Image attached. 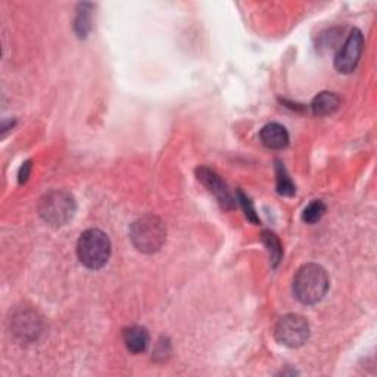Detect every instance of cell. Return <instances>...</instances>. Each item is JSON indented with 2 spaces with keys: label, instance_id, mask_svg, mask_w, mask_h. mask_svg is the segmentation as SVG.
Here are the masks:
<instances>
[{
  "label": "cell",
  "instance_id": "1",
  "mask_svg": "<svg viewBox=\"0 0 377 377\" xmlns=\"http://www.w3.org/2000/svg\"><path fill=\"white\" fill-rule=\"evenodd\" d=\"M327 271L318 264L302 266L294 279V295L306 306L320 302L329 291Z\"/></svg>",
  "mask_w": 377,
  "mask_h": 377
},
{
  "label": "cell",
  "instance_id": "2",
  "mask_svg": "<svg viewBox=\"0 0 377 377\" xmlns=\"http://www.w3.org/2000/svg\"><path fill=\"white\" fill-rule=\"evenodd\" d=\"M130 239L135 248L143 254L158 252L167 239L165 224L155 215H144L132 224Z\"/></svg>",
  "mask_w": 377,
  "mask_h": 377
},
{
  "label": "cell",
  "instance_id": "3",
  "mask_svg": "<svg viewBox=\"0 0 377 377\" xmlns=\"http://www.w3.org/2000/svg\"><path fill=\"white\" fill-rule=\"evenodd\" d=\"M80 263L87 268H102L111 256V240L99 228H89L80 236L77 243Z\"/></svg>",
  "mask_w": 377,
  "mask_h": 377
},
{
  "label": "cell",
  "instance_id": "4",
  "mask_svg": "<svg viewBox=\"0 0 377 377\" xmlns=\"http://www.w3.org/2000/svg\"><path fill=\"white\" fill-rule=\"evenodd\" d=\"M77 210L76 199L67 191H52L40 199L39 212L41 219L53 227L65 226Z\"/></svg>",
  "mask_w": 377,
  "mask_h": 377
},
{
  "label": "cell",
  "instance_id": "5",
  "mask_svg": "<svg viewBox=\"0 0 377 377\" xmlns=\"http://www.w3.org/2000/svg\"><path fill=\"white\" fill-rule=\"evenodd\" d=\"M274 336L285 346L299 348L310 338V324L302 315L286 314L275 324Z\"/></svg>",
  "mask_w": 377,
  "mask_h": 377
},
{
  "label": "cell",
  "instance_id": "6",
  "mask_svg": "<svg viewBox=\"0 0 377 377\" xmlns=\"http://www.w3.org/2000/svg\"><path fill=\"white\" fill-rule=\"evenodd\" d=\"M362 49H364V36L358 28H354L335 57V67L341 74H351L357 68Z\"/></svg>",
  "mask_w": 377,
  "mask_h": 377
},
{
  "label": "cell",
  "instance_id": "7",
  "mask_svg": "<svg viewBox=\"0 0 377 377\" xmlns=\"http://www.w3.org/2000/svg\"><path fill=\"white\" fill-rule=\"evenodd\" d=\"M196 176L202 184L208 187V191L217 198V200L220 202L224 210L235 208L233 196H231L227 184L223 181L219 174L208 167H200L196 170Z\"/></svg>",
  "mask_w": 377,
  "mask_h": 377
},
{
  "label": "cell",
  "instance_id": "8",
  "mask_svg": "<svg viewBox=\"0 0 377 377\" xmlns=\"http://www.w3.org/2000/svg\"><path fill=\"white\" fill-rule=\"evenodd\" d=\"M11 329L21 341L30 342L37 339L41 331V323L34 311L20 310L11 318Z\"/></svg>",
  "mask_w": 377,
  "mask_h": 377
},
{
  "label": "cell",
  "instance_id": "9",
  "mask_svg": "<svg viewBox=\"0 0 377 377\" xmlns=\"http://www.w3.org/2000/svg\"><path fill=\"white\" fill-rule=\"evenodd\" d=\"M259 139L266 148L275 149V151L285 149L289 144L287 130L277 123H271V124L264 125L259 133Z\"/></svg>",
  "mask_w": 377,
  "mask_h": 377
},
{
  "label": "cell",
  "instance_id": "10",
  "mask_svg": "<svg viewBox=\"0 0 377 377\" xmlns=\"http://www.w3.org/2000/svg\"><path fill=\"white\" fill-rule=\"evenodd\" d=\"M123 341L127 350L133 354H142L149 345V333L142 326H130L124 329Z\"/></svg>",
  "mask_w": 377,
  "mask_h": 377
},
{
  "label": "cell",
  "instance_id": "11",
  "mask_svg": "<svg viewBox=\"0 0 377 377\" xmlns=\"http://www.w3.org/2000/svg\"><path fill=\"white\" fill-rule=\"evenodd\" d=\"M339 107H341V97L331 92L318 93L311 104V109L317 117H327V115L335 114L339 109Z\"/></svg>",
  "mask_w": 377,
  "mask_h": 377
},
{
  "label": "cell",
  "instance_id": "12",
  "mask_svg": "<svg viewBox=\"0 0 377 377\" xmlns=\"http://www.w3.org/2000/svg\"><path fill=\"white\" fill-rule=\"evenodd\" d=\"M275 176H277V192L283 196H294L296 192V187L292 183L291 177L287 176L283 164L279 161H277V168H275Z\"/></svg>",
  "mask_w": 377,
  "mask_h": 377
},
{
  "label": "cell",
  "instance_id": "13",
  "mask_svg": "<svg viewBox=\"0 0 377 377\" xmlns=\"http://www.w3.org/2000/svg\"><path fill=\"white\" fill-rule=\"evenodd\" d=\"M263 242L266 243V246L268 248V252H270V256H271V263L275 267L280 263V258H282V254H283L282 243L277 239V236H275L274 233H271V231H267V230L263 231Z\"/></svg>",
  "mask_w": 377,
  "mask_h": 377
},
{
  "label": "cell",
  "instance_id": "14",
  "mask_svg": "<svg viewBox=\"0 0 377 377\" xmlns=\"http://www.w3.org/2000/svg\"><path fill=\"white\" fill-rule=\"evenodd\" d=\"M324 214H326V205L322 200H314L306 210H303L302 220L307 224H314L317 221H320Z\"/></svg>",
  "mask_w": 377,
  "mask_h": 377
},
{
  "label": "cell",
  "instance_id": "15",
  "mask_svg": "<svg viewBox=\"0 0 377 377\" xmlns=\"http://www.w3.org/2000/svg\"><path fill=\"white\" fill-rule=\"evenodd\" d=\"M81 11L77 13L76 20V32L80 37H85L87 33L90 32V11H87V8H90V5H81Z\"/></svg>",
  "mask_w": 377,
  "mask_h": 377
},
{
  "label": "cell",
  "instance_id": "16",
  "mask_svg": "<svg viewBox=\"0 0 377 377\" xmlns=\"http://www.w3.org/2000/svg\"><path fill=\"white\" fill-rule=\"evenodd\" d=\"M238 199H239L240 205H242L243 210H245L246 217H248V219H249L252 223H258L259 220H258L256 212H255V210H254V207H252V202H251L248 198H246V196L243 195V192H240V191L238 192Z\"/></svg>",
  "mask_w": 377,
  "mask_h": 377
},
{
  "label": "cell",
  "instance_id": "17",
  "mask_svg": "<svg viewBox=\"0 0 377 377\" xmlns=\"http://www.w3.org/2000/svg\"><path fill=\"white\" fill-rule=\"evenodd\" d=\"M170 352V343H168V341H161V342H159L158 343V346H156V351H155V358L158 357V355H161L163 357V359H165V355Z\"/></svg>",
  "mask_w": 377,
  "mask_h": 377
},
{
  "label": "cell",
  "instance_id": "18",
  "mask_svg": "<svg viewBox=\"0 0 377 377\" xmlns=\"http://www.w3.org/2000/svg\"><path fill=\"white\" fill-rule=\"evenodd\" d=\"M30 168H32L30 163H25V164L22 165L21 172H20V181H21V183H24V181L28 179V174H30Z\"/></svg>",
  "mask_w": 377,
  "mask_h": 377
}]
</instances>
